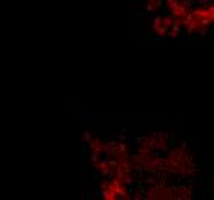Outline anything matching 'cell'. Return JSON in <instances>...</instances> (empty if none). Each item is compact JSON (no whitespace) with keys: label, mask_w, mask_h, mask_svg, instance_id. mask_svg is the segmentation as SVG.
<instances>
[{"label":"cell","mask_w":214,"mask_h":200,"mask_svg":"<svg viewBox=\"0 0 214 200\" xmlns=\"http://www.w3.org/2000/svg\"><path fill=\"white\" fill-rule=\"evenodd\" d=\"M149 197L154 199H173V188H166L163 183L149 189Z\"/></svg>","instance_id":"3957f363"},{"label":"cell","mask_w":214,"mask_h":200,"mask_svg":"<svg viewBox=\"0 0 214 200\" xmlns=\"http://www.w3.org/2000/svg\"><path fill=\"white\" fill-rule=\"evenodd\" d=\"M160 5L162 0H148V11H157Z\"/></svg>","instance_id":"277c9868"},{"label":"cell","mask_w":214,"mask_h":200,"mask_svg":"<svg viewBox=\"0 0 214 200\" xmlns=\"http://www.w3.org/2000/svg\"><path fill=\"white\" fill-rule=\"evenodd\" d=\"M163 169L180 174V176H188L194 172V166L191 163V157L188 152H185L183 148L171 151L165 159H163Z\"/></svg>","instance_id":"6da1fadb"},{"label":"cell","mask_w":214,"mask_h":200,"mask_svg":"<svg viewBox=\"0 0 214 200\" xmlns=\"http://www.w3.org/2000/svg\"><path fill=\"white\" fill-rule=\"evenodd\" d=\"M166 6L170 9V16L174 18L179 26H183L185 20L188 18L191 8L186 0H166Z\"/></svg>","instance_id":"7a4b0ae2"}]
</instances>
